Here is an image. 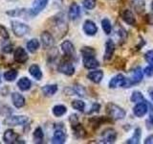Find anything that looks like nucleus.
Returning <instances> with one entry per match:
<instances>
[{
    "label": "nucleus",
    "mask_w": 153,
    "mask_h": 144,
    "mask_svg": "<svg viewBox=\"0 0 153 144\" xmlns=\"http://www.w3.org/2000/svg\"><path fill=\"white\" fill-rule=\"evenodd\" d=\"M106 112L108 115L114 120H121L126 117V112L119 106L110 103L106 106Z\"/></svg>",
    "instance_id": "f257e3e1"
},
{
    "label": "nucleus",
    "mask_w": 153,
    "mask_h": 144,
    "mask_svg": "<svg viewBox=\"0 0 153 144\" xmlns=\"http://www.w3.org/2000/svg\"><path fill=\"white\" fill-rule=\"evenodd\" d=\"M132 86L131 82L129 79H126V77L122 74H119L112 78L109 82V88H116L119 86H123V88H130Z\"/></svg>",
    "instance_id": "f03ea898"
},
{
    "label": "nucleus",
    "mask_w": 153,
    "mask_h": 144,
    "mask_svg": "<svg viewBox=\"0 0 153 144\" xmlns=\"http://www.w3.org/2000/svg\"><path fill=\"white\" fill-rule=\"evenodd\" d=\"M12 29L14 33V35L17 37H23L29 33V27L26 24L18 22V21H12Z\"/></svg>",
    "instance_id": "7ed1b4c3"
},
{
    "label": "nucleus",
    "mask_w": 153,
    "mask_h": 144,
    "mask_svg": "<svg viewBox=\"0 0 153 144\" xmlns=\"http://www.w3.org/2000/svg\"><path fill=\"white\" fill-rule=\"evenodd\" d=\"M28 118L23 115H18V116H9L6 118L4 123L9 126H18V125H23L27 122Z\"/></svg>",
    "instance_id": "20e7f679"
},
{
    "label": "nucleus",
    "mask_w": 153,
    "mask_h": 144,
    "mask_svg": "<svg viewBox=\"0 0 153 144\" xmlns=\"http://www.w3.org/2000/svg\"><path fill=\"white\" fill-rule=\"evenodd\" d=\"M117 138V133L113 129H107L102 134V142L113 143Z\"/></svg>",
    "instance_id": "39448f33"
},
{
    "label": "nucleus",
    "mask_w": 153,
    "mask_h": 144,
    "mask_svg": "<svg viewBox=\"0 0 153 144\" xmlns=\"http://www.w3.org/2000/svg\"><path fill=\"white\" fill-rule=\"evenodd\" d=\"M82 61H83V65L87 69L97 68V67L100 65L99 62L95 58V55H86V56H83V60Z\"/></svg>",
    "instance_id": "423d86ee"
},
{
    "label": "nucleus",
    "mask_w": 153,
    "mask_h": 144,
    "mask_svg": "<svg viewBox=\"0 0 153 144\" xmlns=\"http://www.w3.org/2000/svg\"><path fill=\"white\" fill-rule=\"evenodd\" d=\"M47 4H48V0H36V2L33 3V8L30 10L29 13H30L31 16H35L47 6Z\"/></svg>",
    "instance_id": "0eeeda50"
},
{
    "label": "nucleus",
    "mask_w": 153,
    "mask_h": 144,
    "mask_svg": "<svg viewBox=\"0 0 153 144\" xmlns=\"http://www.w3.org/2000/svg\"><path fill=\"white\" fill-rule=\"evenodd\" d=\"M28 58L29 57L27 52L22 47H18L14 51V61L19 62V64H24V62L28 61Z\"/></svg>",
    "instance_id": "6e6552de"
},
{
    "label": "nucleus",
    "mask_w": 153,
    "mask_h": 144,
    "mask_svg": "<svg viewBox=\"0 0 153 144\" xmlns=\"http://www.w3.org/2000/svg\"><path fill=\"white\" fill-rule=\"evenodd\" d=\"M148 110V104L146 102H139L133 109V112L137 117L143 116Z\"/></svg>",
    "instance_id": "1a4fd4ad"
},
{
    "label": "nucleus",
    "mask_w": 153,
    "mask_h": 144,
    "mask_svg": "<svg viewBox=\"0 0 153 144\" xmlns=\"http://www.w3.org/2000/svg\"><path fill=\"white\" fill-rule=\"evenodd\" d=\"M59 71L63 73L67 76H71L75 73V68L72 64L68 62H61V64L59 65Z\"/></svg>",
    "instance_id": "9d476101"
},
{
    "label": "nucleus",
    "mask_w": 153,
    "mask_h": 144,
    "mask_svg": "<svg viewBox=\"0 0 153 144\" xmlns=\"http://www.w3.org/2000/svg\"><path fill=\"white\" fill-rule=\"evenodd\" d=\"M83 31L85 32L86 35L88 36H94L98 32L97 25L91 20H86L83 24Z\"/></svg>",
    "instance_id": "9b49d317"
},
{
    "label": "nucleus",
    "mask_w": 153,
    "mask_h": 144,
    "mask_svg": "<svg viewBox=\"0 0 153 144\" xmlns=\"http://www.w3.org/2000/svg\"><path fill=\"white\" fill-rule=\"evenodd\" d=\"M41 42L45 48H50L54 45V38L49 32H43L41 34Z\"/></svg>",
    "instance_id": "f8f14e48"
},
{
    "label": "nucleus",
    "mask_w": 153,
    "mask_h": 144,
    "mask_svg": "<svg viewBox=\"0 0 153 144\" xmlns=\"http://www.w3.org/2000/svg\"><path fill=\"white\" fill-rule=\"evenodd\" d=\"M143 79V71L141 67H136L135 69L131 71V75H130V82L131 84H138L140 83Z\"/></svg>",
    "instance_id": "ddd939ff"
},
{
    "label": "nucleus",
    "mask_w": 153,
    "mask_h": 144,
    "mask_svg": "<svg viewBox=\"0 0 153 144\" xmlns=\"http://www.w3.org/2000/svg\"><path fill=\"white\" fill-rule=\"evenodd\" d=\"M61 49L66 56L71 57L75 54V47L73 45V43L69 40H65L61 43Z\"/></svg>",
    "instance_id": "4468645a"
},
{
    "label": "nucleus",
    "mask_w": 153,
    "mask_h": 144,
    "mask_svg": "<svg viewBox=\"0 0 153 144\" xmlns=\"http://www.w3.org/2000/svg\"><path fill=\"white\" fill-rule=\"evenodd\" d=\"M115 51V44L112 40H108L105 43V53H104V59L110 60L112 58Z\"/></svg>",
    "instance_id": "2eb2a0df"
},
{
    "label": "nucleus",
    "mask_w": 153,
    "mask_h": 144,
    "mask_svg": "<svg viewBox=\"0 0 153 144\" xmlns=\"http://www.w3.org/2000/svg\"><path fill=\"white\" fill-rule=\"evenodd\" d=\"M12 100H13V103L14 105V107L17 108V109H20V108L24 107V105H25V98L19 93H16V92L13 93L12 94Z\"/></svg>",
    "instance_id": "dca6fc26"
},
{
    "label": "nucleus",
    "mask_w": 153,
    "mask_h": 144,
    "mask_svg": "<svg viewBox=\"0 0 153 144\" xmlns=\"http://www.w3.org/2000/svg\"><path fill=\"white\" fill-rule=\"evenodd\" d=\"M88 79L90 81H92L95 84H99L100 81H102V77H103V72L102 70H95V71H91L87 75Z\"/></svg>",
    "instance_id": "f3484780"
},
{
    "label": "nucleus",
    "mask_w": 153,
    "mask_h": 144,
    "mask_svg": "<svg viewBox=\"0 0 153 144\" xmlns=\"http://www.w3.org/2000/svg\"><path fill=\"white\" fill-rule=\"evenodd\" d=\"M17 138H18V136L13 131V130H7V131L5 132L4 136H3L4 141L6 143H10V144L16 143Z\"/></svg>",
    "instance_id": "a211bd4d"
},
{
    "label": "nucleus",
    "mask_w": 153,
    "mask_h": 144,
    "mask_svg": "<svg viewBox=\"0 0 153 144\" xmlns=\"http://www.w3.org/2000/svg\"><path fill=\"white\" fill-rule=\"evenodd\" d=\"M66 140V134L61 130H56L55 132L54 136H53V143L56 144H62Z\"/></svg>",
    "instance_id": "6ab92c4d"
},
{
    "label": "nucleus",
    "mask_w": 153,
    "mask_h": 144,
    "mask_svg": "<svg viewBox=\"0 0 153 144\" xmlns=\"http://www.w3.org/2000/svg\"><path fill=\"white\" fill-rule=\"evenodd\" d=\"M80 14V8L76 3H73L69 8V17L71 19H76Z\"/></svg>",
    "instance_id": "aec40b11"
},
{
    "label": "nucleus",
    "mask_w": 153,
    "mask_h": 144,
    "mask_svg": "<svg viewBox=\"0 0 153 144\" xmlns=\"http://www.w3.org/2000/svg\"><path fill=\"white\" fill-rule=\"evenodd\" d=\"M123 19L127 24H129V25H132V26L135 25V23H136V20H135V17H134L133 13L131 11H129V10H126V11L123 12Z\"/></svg>",
    "instance_id": "412c9836"
},
{
    "label": "nucleus",
    "mask_w": 153,
    "mask_h": 144,
    "mask_svg": "<svg viewBox=\"0 0 153 144\" xmlns=\"http://www.w3.org/2000/svg\"><path fill=\"white\" fill-rule=\"evenodd\" d=\"M29 71H30V74L36 80H40L42 77V72L39 68V66L37 64H33L30 66L29 68Z\"/></svg>",
    "instance_id": "4be33fe9"
},
{
    "label": "nucleus",
    "mask_w": 153,
    "mask_h": 144,
    "mask_svg": "<svg viewBox=\"0 0 153 144\" xmlns=\"http://www.w3.org/2000/svg\"><path fill=\"white\" fill-rule=\"evenodd\" d=\"M42 91L46 96H53L57 91L56 85H48L42 88Z\"/></svg>",
    "instance_id": "5701e85b"
},
{
    "label": "nucleus",
    "mask_w": 153,
    "mask_h": 144,
    "mask_svg": "<svg viewBox=\"0 0 153 144\" xmlns=\"http://www.w3.org/2000/svg\"><path fill=\"white\" fill-rule=\"evenodd\" d=\"M31 81L29 80L28 78H26V77H24V78H21L20 80L18 81V83H17V86H18V88H20L21 90L23 91H25V90H28L29 88H31Z\"/></svg>",
    "instance_id": "b1692460"
},
{
    "label": "nucleus",
    "mask_w": 153,
    "mask_h": 144,
    "mask_svg": "<svg viewBox=\"0 0 153 144\" xmlns=\"http://www.w3.org/2000/svg\"><path fill=\"white\" fill-rule=\"evenodd\" d=\"M66 112H67V109L63 105H57L53 108V113H54V115H56V117L62 116V115L66 113Z\"/></svg>",
    "instance_id": "393cba45"
},
{
    "label": "nucleus",
    "mask_w": 153,
    "mask_h": 144,
    "mask_svg": "<svg viewBox=\"0 0 153 144\" xmlns=\"http://www.w3.org/2000/svg\"><path fill=\"white\" fill-rule=\"evenodd\" d=\"M38 48H39V41H38L36 38L31 40L27 43V49L31 53H35Z\"/></svg>",
    "instance_id": "a878e982"
},
{
    "label": "nucleus",
    "mask_w": 153,
    "mask_h": 144,
    "mask_svg": "<svg viewBox=\"0 0 153 144\" xmlns=\"http://www.w3.org/2000/svg\"><path fill=\"white\" fill-rule=\"evenodd\" d=\"M140 138H141V130L140 129H136L135 133H134L133 136L128 139L126 143H130V144H138L140 142Z\"/></svg>",
    "instance_id": "bb28decb"
},
{
    "label": "nucleus",
    "mask_w": 153,
    "mask_h": 144,
    "mask_svg": "<svg viewBox=\"0 0 153 144\" xmlns=\"http://www.w3.org/2000/svg\"><path fill=\"white\" fill-rule=\"evenodd\" d=\"M102 30L104 31V33L106 35H109L110 33L112 31V25H111V22H110L107 18H104L103 20L102 21Z\"/></svg>",
    "instance_id": "cd10ccee"
},
{
    "label": "nucleus",
    "mask_w": 153,
    "mask_h": 144,
    "mask_svg": "<svg viewBox=\"0 0 153 144\" xmlns=\"http://www.w3.org/2000/svg\"><path fill=\"white\" fill-rule=\"evenodd\" d=\"M16 76H17V71L14 70V69H11V70L7 71V72H5L4 78L6 81L12 82V81H13L14 79L16 78Z\"/></svg>",
    "instance_id": "c85d7f7f"
},
{
    "label": "nucleus",
    "mask_w": 153,
    "mask_h": 144,
    "mask_svg": "<svg viewBox=\"0 0 153 144\" xmlns=\"http://www.w3.org/2000/svg\"><path fill=\"white\" fill-rule=\"evenodd\" d=\"M73 129H74L75 134H76V136L81 137V136H83L84 134H85L84 129H83V128H82V126H81V125H80V124H79V123H76V124L73 125Z\"/></svg>",
    "instance_id": "c756f323"
},
{
    "label": "nucleus",
    "mask_w": 153,
    "mask_h": 144,
    "mask_svg": "<svg viewBox=\"0 0 153 144\" xmlns=\"http://www.w3.org/2000/svg\"><path fill=\"white\" fill-rule=\"evenodd\" d=\"M72 107H73L76 110H79V112H83L84 108H85V104L81 100H74L73 102H72Z\"/></svg>",
    "instance_id": "7c9ffc66"
},
{
    "label": "nucleus",
    "mask_w": 153,
    "mask_h": 144,
    "mask_svg": "<svg viewBox=\"0 0 153 144\" xmlns=\"http://www.w3.org/2000/svg\"><path fill=\"white\" fill-rule=\"evenodd\" d=\"M131 101L134 103H139L143 101V96L140 91H134L131 95Z\"/></svg>",
    "instance_id": "2f4dec72"
},
{
    "label": "nucleus",
    "mask_w": 153,
    "mask_h": 144,
    "mask_svg": "<svg viewBox=\"0 0 153 144\" xmlns=\"http://www.w3.org/2000/svg\"><path fill=\"white\" fill-rule=\"evenodd\" d=\"M43 133H42V130L41 128H36L33 132V138H35L36 142H41L42 139H43Z\"/></svg>",
    "instance_id": "473e14b6"
},
{
    "label": "nucleus",
    "mask_w": 153,
    "mask_h": 144,
    "mask_svg": "<svg viewBox=\"0 0 153 144\" xmlns=\"http://www.w3.org/2000/svg\"><path fill=\"white\" fill-rule=\"evenodd\" d=\"M97 0H83V6L87 10H92L96 7Z\"/></svg>",
    "instance_id": "72a5a7b5"
},
{
    "label": "nucleus",
    "mask_w": 153,
    "mask_h": 144,
    "mask_svg": "<svg viewBox=\"0 0 153 144\" xmlns=\"http://www.w3.org/2000/svg\"><path fill=\"white\" fill-rule=\"evenodd\" d=\"M0 37H2L3 38H5V40H7V38H10L8 30L2 25H0Z\"/></svg>",
    "instance_id": "f704fd0d"
},
{
    "label": "nucleus",
    "mask_w": 153,
    "mask_h": 144,
    "mask_svg": "<svg viewBox=\"0 0 153 144\" xmlns=\"http://www.w3.org/2000/svg\"><path fill=\"white\" fill-rule=\"evenodd\" d=\"M146 61L148 62V64H153V50H150V51H148L146 56Z\"/></svg>",
    "instance_id": "c9c22d12"
},
{
    "label": "nucleus",
    "mask_w": 153,
    "mask_h": 144,
    "mask_svg": "<svg viewBox=\"0 0 153 144\" xmlns=\"http://www.w3.org/2000/svg\"><path fill=\"white\" fill-rule=\"evenodd\" d=\"M145 74L148 77H150V76H153V64H150V65H148L146 66V68H145Z\"/></svg>",
    "instance_id": "e433bc0d"
},
{
    "label": "nucleus",
    "mask_w": 153,
    "mask_h": 144,
    "mask_svg": "<svg viewBox=\"0 0 153 144\" xmlns=\"http://www.w3.org/2000/svg\"><path fill=\"white\" fill-rule=\"evenodd\" d=\"M74 92H75L76 94L79 95V96H84V94H85V91H84V89H83L82 88H81L80 86H76Z\"/></svg>",
    "instance_id": "4c0bfd02"
},
{
    "label": "nucleus",
    "mask_w": 153,
    "mask_h": 144,
    "mask_svg": "<svg viewBox=\"0 0 153 144\" xmlns=\"http://www.w3.org/2000/svg\"><path fill=\"white\" fill-rule=\"evenodd\" d=\"M148 108H149V119H148V122H150V124L153 125V106L148 104Z\"/></svg>",
    "instance_id": "58836bf2"
},
{
    "label": "nucleus",
    "mask_w": 153,
    "mask_h": 144,
    "mask_svg": "<svg viewBox=\"0 0 153 144\" xmlns=\"http://www.w3.org/2000/svg\"><path fill=\"white\" fill-rule=\"evenodd\" d=\"M2 50L5 52V53H10V52H12V44H5V45H3V47H2Z\"/></svg>",
    "instance_id": "ea45409f"
},
{
    "label": "nucleus",
    "mask_w": 153,
    "mask_h": 144,
    "mask_svg": "<svg viewBox=\"0 0 153 144\" xmlns=\"http://www.w3.org/2000/svg\"><path fill=\"white\" fill-rule=\"evenodd\" d=\"M145 143L146 144H153V134H151V136H149L148 137L146 138Z\"/></svg>",
    "instance_id": "a19ab883"
},
{
    "label": "nucleus",
    "mask_w": 153,
    "mask_h": 144,
    "mask_svg": "<svg viewBox=\"0 0 153 144\" xmlns=\"http://www.w3.org/2000/svg\"><path fill=\"white\" fill-rule=\"evenodd\" d=\"M150 97H151V99L153 100V90L150 91Z\"/></svg>",
    "instance_id": "79ce46f5"
},
{
    "label": "nucleus",
    "mask_w": 153,
    "mask_h": 144,
    "mask_svg": "<svg viewBox=\"0 0 153 144\" xmlns=\"http://www.w3.org/2000/svg\"><path fill=\"white\" fill-rule=\"evenodd\" d=\"M151 8H152V10H153V2H152V5H151Z\"/></svg>",
    "instance_id": "37998d69"
}]
</instances>
